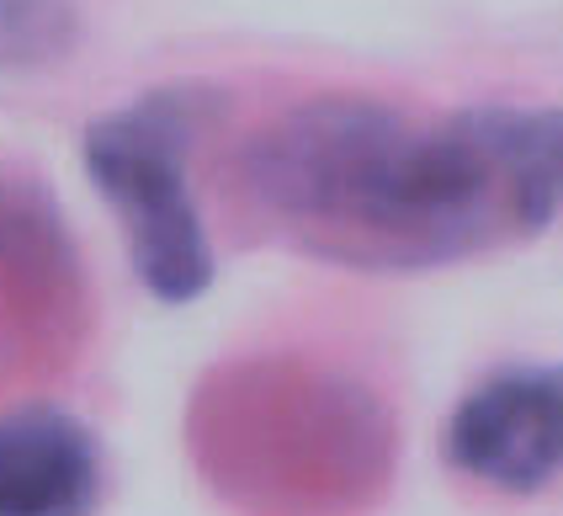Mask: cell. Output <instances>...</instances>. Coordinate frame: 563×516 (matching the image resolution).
I'll return each mask as SVG.
<instances>
[{"label":"cell","instance_id":"6da1fadb","mask_svg":"<svg viewBox=\"0 0 563 516\" xmlns=\"http://www.w3.org/2000/svg\"><path fill=\"white\" fill-rule=\"evenodd\" d=\"M255 202L351 266H446L563 219V107L409 118L367 97L292 107L245 155Z\"/></svg>","mask_w":563,"mask_h":516},{"label":"cell","instance_id":"7a4b0ae2","mask_svg":"<svg viewBox=\"0 0 563 516\" xmlns=\"http://www.w3.org/2000/svg\"><path fill=\"white\" fill-rule=\"evenodd\" d=\"M86 171L123 219L144 288L187 304L213 283L208 229L187 187V107L159 91L96 118L86 133Z\"/></svg>","mask_w":563,"mask_h":516},{"label":"cell","instance_id":"3957f363","mask_svg":"<svg viewBox=\"0 0 563 516\" xmlns=\"http://www.w3.org/2000/svg\"><path fill=\"white\" fill-rule=\"evenodd\" d=\"M202 452L223 484L261 501H313L367 463L362 410L335 388L255 373L223 384L202 410Z\"/></svg>","mask_w":563,"mask_h":516},{"label":"cell","instance_id":"277c9868","mask_svg":"<svg viewBox=\"0 0 563 516\" xmlns=\"http://www.w3.org/2000/svg\"><path fill=\"white\" fill-rule=\"evenodd\" d=\"M86 336V283L54 202L0 182V394L54 378Z\"/></svg>","mask_w":563,"mask_h":516},{"label":"cell","instance_id":"5b68a950","mask_svg":"<svg viewBox=\"0 0 563 516\" xmlns=\"http://www.w3.org/2000/svg\"><path fill=\"white\" fill-rule=\"evenodd\" d=\"M446 458L495 495H537L563 480V367L527 362L473 384L446 420Z\"/></svg>","mask_w":563,"mask_h":516},{"label":"cell","instance_id":"8992f818","mask_svg":"<svg viewBox=\"0 0 563 516\" xmlns=\"http://www.w3.org/2000/svg\"><path fill=\"white\" fill-rule=\"evenodd\" d=\"M101 495L96 442L59 410L0 416V516H86Z\"/></svg>","mask_w":563,"mask_h":516},{"label":"cell","instance_id":"52a82bcc","mask_svg":"<svg viewBox=\"0 0 563 516\" xmlns=\"http://www.w3.org/2000/svg\"><path fill=\"white\" fill-rule=\"evenodd\" d=\"M75 6L69 0H0V75L37 69L69 54Z\"/></svg>","mask_w":563,"mask_h":516}]
</instances>
